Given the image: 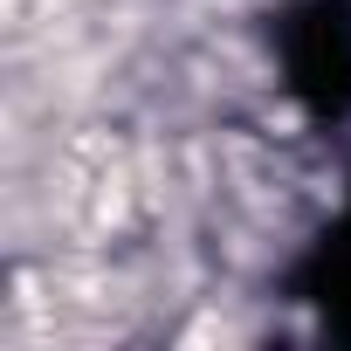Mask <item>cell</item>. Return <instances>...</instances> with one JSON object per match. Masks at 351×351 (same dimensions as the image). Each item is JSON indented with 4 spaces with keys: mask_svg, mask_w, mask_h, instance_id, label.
I'll list each match as a JSON object with an SVG mask.
<instances>
[{
    "mask_svg": "<svg viewBox=\"0 0 351 351\" xmlns=\"http://www.w3.org/2000/svg\"><path fill=\"white\" fill-rule=\"evenodd\" d=\"M289 90L310 104V117L351 110V0H296L276 28Z\"/></svg>",
    "mask_w": 351,
    "mask_h": 351,
    "instance_id": "1",
    "label": "cell"
},
{
    "mask_svg": "<svg viewBox=\"0 0 351 351\" xmlns=\"http://www.w3.org/2000/svg\"><path fill=\"white\" fill-rule=\"evenodd\" d=\"M296 289L324 310V324L337 337H351V207L337 214V228H324V241L310 248V262L296 276Z\"/></svg>",
    "mask_w": 351,
    "mask_h": 351,
    "instance_id": "2",
    "label": "cell"
}]
</instances>
